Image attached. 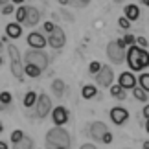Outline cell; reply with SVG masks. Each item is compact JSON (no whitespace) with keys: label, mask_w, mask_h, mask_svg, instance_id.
<instances>
[{"label":"cell","mask_w":149,"mask_h":149,"mask_svg":"<svg viewBox=\"0 0 149 149\" xmlns=\"http://www.w3.org/2000/svg\"><path fill=\"white\" fill-rule=\"evenodd\" d=\"M125 61H127V65L133 72H140L149 66V52L146 48H140L136 44H133L125 52Z\"/></svg>","instance_id":"1"},{"label":"cell","mask_w":149,"mask_h":149,"mask_svg":"<svg viewBox=\"0 0 149 149\" xmlns=\"http://www.w3.org/2000/svg\"><path fill=\"white\" fill-rule=\"evenodd\" d=\"M46 146L50 149H55V147L68 149L70 147V134H68V131L63 129V125H55L54 129H50L46 133Z\"/></svg>","instance_id":"2"},{"label":"cell","mask_w":149,"mask_h":149,"mask_svg":"<svg viewBox=\"0 0 149 149\" xmlns=\"http://www.w3.org/2000/svg\"><path fill=\"white\" fill-rule=\"evenodd\" d=\"M127 44L123 42V39H118V41H111L107 44V57L111 59V63L114 65H120V63L125 61V50Z\"/></svg>","instance_id":"3"},{"label":"cell","mask_w":149,"mask_h":149,"mask_svg":"<svg viewBox=\"0 0 149 149\" xmlns=\"http://www.w3.org/2000/svg\"><path fill=\"white\" fill-rule=\"evenodd\" d=\"M24 63H31V65H35V66H39L41 70L44 72L48 68V63H50V59H48V55L44 54L42 50H35V48H30L26 52V55H24Z\"/></svg>","instance_id":"4"},{"label":"cell","mask_w":149,"mask_h":149,"mask_svg":"<svg viewBox=\"0 0 149 149\" xmlns=\"http://www.w3.org/2000/svg\"><path fill=\"white\" fill-rule=\"evenodd\" d=\"M112 81H114L112 68L109 66V65H103L100 68V72L96 74V85H98V87H103V88H109L112 85Z\"/></svg>","instance_id":"5"},{"label":"cell","mask_w":149,"mask_h":149,"mask_svg":"<svg viewBox=\"0 0 149 149\" xmlns=\"http://www.w3.org/2000/svg\"><path fill=\"white\" fill-rule=\"evenodd\" d=\"M50 112H52V100H50V96H46L44 92L39 94L37 101H35V114H37V118H46Z\"/></svg>","instance_id":"6"},{"label":"cell","mask_w":149,"mask_h":149,"mask_svg":"<svg viewBox=\"0 0 149 149\" xmlns=\"http://www.w3.org/2000/svg\"><path fill=\"white\" fill-rule=\"evenodd\" d=\"M48 44L52 48H55V50H61L63 46L66 44V35H65V31H63V28H59V26H55L54 28V31L52 33H48Z\"/></svg>","instance_id":"7"},{"label":"cell","mask_w":149,"mask_h":149,"mask_svg":"<svg viewBox=\"0 0 149 149\" xmlns=\"http://www.w3.org/2000/svg\"><path fill=\"white\" fill-rule=\"evenodd\" d=\"M26 42L30 48H35V50H44V46L48 44V39L39 31H31L30 35L26 37Z\"/></svg>","instance_id":"8"},{"label":"cell","mask_w":149,"mask_h":149,"mask_svg":"<svg viewBox=\"0 0 149 149\" xmlns=\"http://www.w3.org/2000/svg\"><path fill=\"white\" fill-rule=\"evenodd\" d=\"M111 120H112V123H116V125H123L129 120V111L123 109V107H112L111 109Z\"/></svg>","instance_id":"9"},{"label":"cell","mask_w":149,"mask_h":149,"mask_svg":"<svg viewBox=\"0 0 149 149\" xmlns=\"http://www.w3.org/2000/svg\"><path fill=\"white\" fill-rule=\"evenodd\" d=\"M136 83H138V79L134 77L133 72H122L118 77V85L120 87H123L125 90H133L136 87Z\"/></svg>","instance_id":"10"},{"label":"cell","mask_w":149,"mask_h":149,"mask_svg":"<svg viewBox=\"0 0 149 149\" xmlns=\"http://www.w3.org/2000/svg\"><path fill=\"white\" fill-rule=\"evenodd\" d=\"M52 120H54L55 125H65L70 120V114H68L65 107H55V109H52Z\"/></svg>","instance_id":"11"},{"label":"cell","mask_w":149,"mask_h":149,"mask_svg":"<svg viewBox=\"0 0 149 149\" xmlns=\"http://www.w3.org/2000/svg\"><path fill=\"white\" fill-rule=\"evenodd\" d=\"M88 131H90V136H92L94 140L101 142L103 134H105L109 129H107V125L103 123V122H92V123H90V127H88Z\"/></svg>","instance_id":"12"},{"label":"cell","mask_w":149,"mask_h":149,"mask_svg":"<svg viewBox=\"0 0 149 149\" xmlns=\"http://www.w3.org/2000/svg\"><path fill=\"white\" fill-rule=\"evenodd\" d=\"M39 20H41V13H39V9L37 8H28V13H26V20H24V24L26 26H37L39 24Z\"/></svg>","instance_id":"13"},{"label":"cell","mask_w":149,"mask_h":149,"mask_svg":"<svg viewBox=\"0 0 149 149\" xmlns=\"http://www.w3.org/2000/svg\"><path fill=\"white\" fill-rule=\"evenodd\" d=\"M123 17L125 19H129L131 22H134V20H138L140 19V8L136 4H129V6H125V9H123Z\"/></svg>","instance_id":"14"},{"label":"cell","mask_w":149,"mask_h":149,"mask_svg":"<svg viewBox=\"0 0 149 149\" xmlns=\"http://www.w3.org/2000/svg\"><path fill=\"white\" fill-rule=\"evenodd\" d=\"M11 74H13V77L19 79V81L24 79V65L20 63V59L11 61Z\"/></svg>","instance_id":"15"},{"label":"cell","mask_w":149,"mask_h":149,"mask_svg":"<svg viewBox=\"0 0 149 149\" xmlns=\"http://www.w3.org/2000/svg\"><path fill=\"white\" fill-rule=\"evenodd\" d=\"M6 33H8L9 39H19L22 35V28H20V22H9L6 26Z\"/></svg>","instance_id":"16"},{"label":"cell","mask_w":149,"mask_h":149,"mask_svg":"<svg viewBox=\"0 0 149 149\" xmlns=\"http://www.w3.org/2000/svg\"><path fill=\"white\" fill-rule=\"evenodd\" d=\"M42 74V70L35 65H31V63H24V76L28 77H39Z\"/></svg>","instance_id":"17"},{"label":"cell","mask_w":149,"mask_h":149,"mask_svg":"<svg viewBox=\"0 0 149 149\" xmlns=\"http://www.w3.org/2000/svg\"><path fill=\"white\" fill-rule=\"evenodd\" d=\"M81 96H83V100H92L94 96H98V87H94V85H85L83 90H81Z\"/></svg>","instance_id":"18"},{"label":"cell","mask_w":149,"mask_h":149,"mask_svg":"<svg viewBox=\"0 0 149 149\" xmlns=\"http://www.w3.org/2000/svg\"><path fill=\"white\" fill-rule=\"evenodd\" d=\"M111 96L112 98H116V100H125V88L123 87H120V85H111Z\"/></svg>","instance_id":"19"},{"label":"cell","mask_w":149,"mask_h":149,"mask_svg":"<svg viewBox=\"0 0 149 149\" xmlns=\"http://www.w3.org/2000/svg\"><path fill=\"white\" fill-rule=\"evenodd\" d=\"M37 96L39 94H35L33 90H30V92H26V96H24V107L26 109H30V107H35V101H37Z\"/></svg>","instance_id":"20"},{"label":"cell","mask_w":149,"mask_h":149,"mask_svg":"<svg viewBox=\"0 0 149 149\" xmlns=\"http://www.w3.org/2000/svg\"><path fill=\"white\" fill-rule=\"evenodd\" d=\"M13 149H33V140L28 138V136H24L20 142L13 144Z\"/></svg>","instance_id":"21"},{"label":"cell","mask_w":149,"mask_h":149,"mask_svg":"<svg viewBox=\"0 0 149 149\" xmlns=\"http://www.w3.org/2000/svg\"><path fill=\"white\" fill-rule=\"evenodd\" d=\"M52 90H54L55 96H63V94H65V83H63L61 79H54V83H52Z\"/></svg>","instance_id":"22"},{"label":"cell","mask_w":149,"mask_h":149,"mask_svg":"<svg viewBox=\"0 0 149 149\" xmlns=\"http://www.w3.org/2000/svg\"><path fill=\"white\" fill-rule=\"evenodd\" d=\"M133 96H134V98L138 100V101L147 103V92H146V90L142 88V87H134V88H133Z\"/></svg>","instance_id":"23"},{"label":"cell","mask_w":149,"mask_h":149,"mask_svg":"<svg viewBox=\"0 0 149 149\" xmlns=\"http://www.w3.org/2000/svg\"><path fill=\"white\" fill-rule=\"evenodd\" d=\"M26 13H28V8H26V6H19V8L15 9V19H17V22H24L26 20Z\"/></svg>","instance_id":"24"},{"label":"cell","mask_w":149,"mask_h":149,"mask_svg":"<svg viewBox=\"0 0 149 149\" xmlns=\"http://www.w3.org/2000/svg\"><path fill=\"white\" fill-rule=\"evenodd\" d=\"M138 83H140V87L149 94V74H142V76L138 77Z\"/></svg>","instance_id":"25"},{"label":"cell","mask_w":149,"mask_h":149,"mask_svg":"<svg viewBox=\"0 0 149 149\" xmlns=\"http://www.w3.org/2000/svg\"><path fill=\"white\" fill-rule=\"evenodd\" d=\"M8 54H9V57H11V61H15V59H20L19 48H17L15 44H9V46H8Z\"/></svg>","instance_id":"26"},{"label":"cell","mask_w":149,"mask_h":149,"mask_svg":"<svg viewBox=\"0 0 149 149\" xmlns=\"http://www.w3.org/2000/svg\"><path fill=\"white\" fill-rule=\"evenodd\" d=\"M22 138H24V131L15 129L13 133H11V144H17V142H20Z\"/></svg>","instance_id":"27"},{"label":"cell","mask_w":149,"mask_h":149,"mask_svg":"<svg viewBox=\"0 0 149 149\" xmlns=\"http://www.w3.org/2000/svg\"><path fill=\"white\" fill-rule=\"evenodd\" d=\"M11 100H13V96H11V92H8V90H4V92H0V103L2 105H9Z\"/></svg>","instance_id":"28"},{"label":"cell","mask_w":149,"mask_h":149,"mask_svg":"<svg viewBox=\"0 0 149 149\" xmlns=\"http://www.w3.org/2000/svg\"><path fill=\"white\" fill-rule=\"evenodd\" d=\"M100 68H101V63H98V61H92V63L88 65V74H94V76H96V74L100 72Z\"/></svg>","instance_id":"29"},{"label":"cell","mask_w":149,"mask_h":149,"mask_svg":"<svg viewBox=\"0 0 149 149\" xmlns=\"http://www.w3.org/2000/svg\"><path fill=\"white\" fill-rule=\"evenodd\" d=\"M118 26L122 28V30H129V28H131V20L125 19V17H120V19H118Z\"/></svg>","instance_id":"30"},{"label":"cell","mask_w":149,"mask_h":149,"mask_svg":"<svg viewBox=\"0 0 149 149\" xmlns=\"http://www.w3.org/2000/svg\"><path fill=\"white\" fill-rule=\"evenodd\" d=\"M136 46H140V48H146L149 46V42H147V39L146 37H136Z\"/></svg>","instance_id":"31"},{"label":"cell","mask_w":149,"mask_h":149,"mask_svg":"<svg viewBox=\"0 0 149 149\" xmlns=\"http://www.w3.org/2000/svg\"><path fill=\"white\" fill-rule=\"evenodd\" d=\"M13 11H15L13 4H4V6H2V15H11Z\"/></svg>","instance_id":"32"},{"label":"cell","mask_w":149,"mask_h":149,"mask_svg":"<svg viewBox=\"0 0 149 149\" xmlns=\"http://www.w3.org/2000/svg\"><path fill=\"white\" fill-rule=\"evenodd\" d=\"M123 42L127 44V46H133V44H136V37H134V35H129V33H127V35L123 37Z\"/></svg>","instance_id":"33"},{"label":"cell","mask_w":149,"mask_h":149,"mask_svg":"<svg viewBox=\"0 0 149 149\" xmlns=\"http://www.w3.org/2000/svg\"><path fill=\"white\" fill-rule=\"evenodd\" d=\"M42 28H44V31H46V33H52V31H54V28H55V24H54V22H50V20H46Z\"/></svg>","instance_id":"34"},{"label":"cell","mask_w":149,"mask_h":149,"mask_svg":"<svg viewBox=\"0 0 149 149\" xmlns=\"http://www.w3.org/2000/svg\"><path fill=\"white\" fill-rule=\"evenodd\" d=\"M101 142H103V144H111V142H112V133H111V131H107V133L103 134Z\"/></svg>","instance_id":"35"},{"label":"cell","mask_w":149,"mask_h":149,"mask_svg":"<svg viewBox=\"0 0 149 149\" xmlns=\"http://www.w3.org/2000/svg\"><path fill=\"white\" fill-rule=\"evenodd\" d=\"M142 114H144V118H149V103H146L144 109H142Z\"/></svg>","instance_id":"36"},{"label":"cell","mask_w":149,"mask_h":149,"mask_svg":"<svg viewBox=\"0 0 149 149\" xmlns=\"http://www.w3.org/2000/svg\"><path fill=\"white\" fill-rule=\"evenodd\" d=\"M79 149H96V146H92V144H85V146H81Z\"/></svg>","instance_id":"37"},{"label":"cell","mask_w":149,"mask_h":149,"mask_svg":"<svg viewBox=\"0 0 149 149\" xmlns=\"http://www.w3.org/2000/svg\"><path fill=\"white\" fill-rule=\"evenodd\" d=\"M0 149H9V147H8V144H6V142L0 140Z\"/></svg>","instance_id":"38"},{"label":"cell","mask_w":149,"mask_h":149,"mask_svg":"<svg viewBox=\"0 0 149 149\" xmlns=\"http://www.w3.org/2000/svg\"><path fill=\"white\" fill-rule=\"evenodd\" d=\"M9 2H13V4H19V6H20L22 2H24V0H9Z\"/></svg>","instance_id":"39"},{"label":"cell","mask_w":149,"mask_h":149,"mask_svg":"<svg viewBox=\"0 0 149 149\" xmlns=\"http://www.w3.org/2000/svg\"><path fill=\"white\" fill-rule=\"evenodd\" d=\"M59 4H63V6H66V4H70V0H59Z\"/></svg>","instance_id":"40"},{"label":"cell","mask_w":149,"mask_h":149,"mask_svg":"<svg viewBox=\"0 0 149 149\" xmlns=\"http://www.w3.org/2000/svg\"><path fill=\"white\" fill-rule=\"evenodd\" d=\"M146 131L149 133V118H146Z\"/></svg>","instance_id":"41"},{"label":"cell","mask_w":149,"mask_h":149,"mask_svg":"<svg viewBox=\"0 0 149 149\" xmlns=\"http://www.w3.org/2000/svg\"><path fill=\"white\" fill-rule=\"evenodd\" d=\"M79 4H81V6H85V4H90V0H79Z\"/></svg>","instance_id":"42"},{"label":"cell","mask_w":149,"mask_h":149,"mask_svg":"<svg viewBox=\"0 0 149 149\" xmlns=\"http://www.w3.org/2000/svg\"><path fill=\"white\" fill-rule=\"evenodd\" d=\"M142 147H144V149H149V142H144V144H142Z\"/></svg>","instance_id":"43"},{"label":"cell","mask_w":149,"mask_h":149,"mask_svg":"<svg viewBox=\"0 0 149 149\" xmlns=\"http://www.w3.org/2000/svg\"><path fill=\"white\" fill-rule=\"evenodd\" d=\"M142 4H144V6H147V8H149V0H142Z\"/></svg>","instance_id":"44"},{"label":"cell","mask_w":149,"mask_h":149,"mask_svg":"<svg viewBox=\"0 0 149 149\" xmlns=\"http://www.w3.org/2000/svg\"><path fill=\"white\" fill-rule=\"evenodd\" d=\"M9 0H0V6H4V4H8Z\"/></svg>","instance_id":"45"},{"label":"cell","mask_w":149,"mask_h":149,"mask_svg":"<svg viewBox=\"0 0 149 149\" xmlns=\"http://www.w3.org/2000/svg\"><path fill=\"white\" fill-rule=\"evenodd\" d=\"M2 131H4V125H2V122H0V133H2Z\"/></svg>","instance_id":"46"},{"label":"cell","mask_w":149,"mask_h":149,"mask_svg":"<svg viewBox=\"0 0 149 149\" xmlns=\"http://www.w3.org/2000/svg\"><path fill=\"white\" fill-rule=\"evenodd\" d=\"M2 63H4V59H2V55H0V66H2Z\"/></svg>","instance_id":"47"},{"label":"cell","mask_w":149,"mask_h":149,"mask_svg":"<svg viewBox=\"0 0 149 149\" xmlns=\"http://www.w3.org/2000/svg\"><path fill=\"white\" fill-rule=\"evenodd\" d=\"M114 2H116V4H120V2H123V0H114Z\"/></svg>","instance_id":"48"},{"label":"cell","mask_w":149,"mask_h":149,"mask_svg":"<svg viewBox=\"0 0 149 149\" xmlns=\"http://www.w3.org/2000/svg\"><path fill=\"white\" fill-rule=\"evenodd\" d=\"M55 149H65V147H55Z\"/></svg>","instance_id":"49"}]
</instances>
